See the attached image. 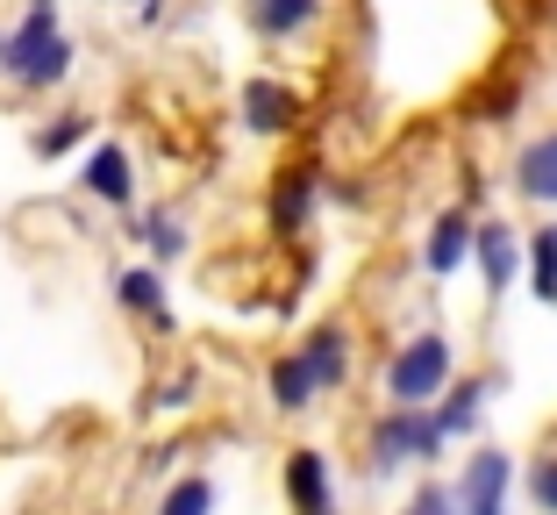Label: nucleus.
I'll list each match as a JSON object with an SVG mask.
<instances>
[{
    "mask_svg": "<svg viewBox=\"0 0 557 515\" xmlns=\"http://www.w3.org/2000/svg\"><path fill=\"white\" fill-rule=\"evenodd\" d=\"M0 72L15 86H58L72 72V44H65V29H58V8L50 0H29V22H22L15 36H8V50H0Z\"/></svg>",
    "mask_w": 557,
    "mask_h": 515,
    "instance_id": "f257e3e1",
    "label": "nucleus"
},
{
    "mask_svg": "<svg viewBox=\"0 0 557 515\" xmlns=\"http://www.w3.org/2000/svg\"><path fill=\"white\" fill-rule=\"evenodd\" d=\"M450 336L443 330H422V336H408V344L386 358V401L394 408H429V401L450 387Z\"/></svg>",
    "mask_w": 557,
    "mask_h": 515,
    "instance_id": "f03ea898",
    "label": "nucleus"
},
{
    "mask_svg": "<svg viewBox=\"0 0 557 515\" xmlns=\"http://www.w3.org/2000/svg\"><path fill=\"white\" fill-rule=\"evenodd\" d=\"M443 451V430L429 408H386V422L372 430V466L394 473V466H422Z\"/></svg>",
    "mask_w": 557,
    "mask_h": 515,
    "instance_id": "7ed1b4c3",
    "label": "nucleus"
},
{
    "mask_svg": "<svg viewBox=\"0 0 557 515\" xmlns=\"http://www.w3.org/2000/svg\"><path fill=\"white\" fill-rule=\"evenodd\" d=\"M508 487H515V458L508 451H479L450 494H458V515H508Z\"/></svg>",
    "mask_w": 557,
    "mask_h": 515,
    "instance_id": "20e7f679",
    "label": "nucleus"
},
{
    "mask_svg": "<svg viewBox=\"0 0 557 515\" xmlns=\"http://www.w3.org/2000/svg\"><path fill=\"white\" fill-rule=\"evenodd\" d=\"M322 8L329 0H244L250 29H258L264 44H300V36L322 22Z\"/></svg>",
    "mask_w": 557,
    "mask_h": 515,
    "instance_id": "39448f33",
    "label": "nucleus"
},
{
    "mask_svg": "<svg viewBox=\"0 0 557 515\" xmlns=\"http://www.w3.org/2000/svg\"><path fill=\"white\" fill-rule=\"evenodd\" d=\"M79 186L94 200H108V208H129V200H136L129 150H122V144H94V150H86V165H79Z\"/></svg>",
    "mask_w": 557,
    "mask_h": 515,
    "instance_id": "423d86ee",
    "label": "nucleus"
},
{
    "mask_svg": "<svg viewBox=\"0 0 557 515\" xmlns=\"http://www.w3.org/2000/svg\"><path fill=\"white\" fill-rule=\"evenodd\" d=\"M286 501H294V515H336V487H329L322 451H286Z\"/></svg>",
    "mask_w": 557,
    "mask_h": 515,
    "instance_id": "0eeeda50",
    "label": "nucleus"
},
{
    "mask_svg": "<svg viewBox=\"0 0 557 515\" xmlns=\"http://www.w3.org/2000/svg\"><path fill=\"white\" fill-rule=\"evenodd\" d=\"M314 194H322V165H294V172H278L272 186V230L278 236H300L314 216Z\"/></svg>",
    "mask_w": 557,
    "mask_h": 515,
    "instance_id": "6e6552de",
    "label": "nucleus"
},
{
    "mask_svg": "<svg viewBox=\"0 0 557 515\" xmlns=\"http://www.w3.org/2000/svg\"><path fill=\"white\" fill-rule=\"evenodd\" d=\"M472 230L479 222L465 216V208H443L436 222H429V244H422V266L436 272V280H450V272L465 266V258H472Z\"/></svg>",
    "mask_w": 557,
    "mask_h": 515,
    "instance_id": "1a4fd4ad",
    "label": "nucleus"
},
{
    "mask_svg": "<svg viewBox=\"0 0 557 515\" xmlns=\"http://www.w3.org/2000/svg\"><path fill=\"white\" fill-rule=\"evenodd\" d=\"M244 122L258 136H286L300 122V94H294V86H278V79H250L244 86Z\"/></svg>",
    "mask_w": 557,
    "mask_h": 515,
    "instance_id": "9d476101",
    "label": "nucleus"
},
{
    "mask_svg": "<svg viewBox=\"0 0 557 515\" xmlns=\"http://www.w3.org/2000/svg\"><path fill=\"white\" fill-rule=\"evenodd\" d=\"M493 387H500V372H472V380H458V387H443V408H429V416H436V430L443 437H465L472 430L479 416H486V401H493Z\"/></svg>",
    "mask_w": 557,
    "mask_h": 515,
    "instance_id": "9b49d317",
    "label": "nucleus"
},
{
    "mask_svg": "<svg viewBox=\"0 0 557 515\" xmlns=\"http://www.w3.org/2000/svg\"><path fill=\"white\" fill-rule=\"evenodd\" d=\"M515 194L536 200V208L557 200V130H543L536 144H522V158H515Z\"/></svg>",
    "mask_w": 557,
    "mask_h": 515,
    "instance_id": "f8f14e48",
    "label": "nucleus"
},
{
    "mask_svg": "<svg viewBox=\"0 0 557 515\" xmlns=\"http://www.w3.org/2000/svg\"><path fill=\"white\" fill-rule=\"evenodd\" d=\"M300 358H308V372H314V387H344L350 380V330L344 322H322V330H308V344H300Z\"/></svg>",
    "mask_w": 557,
    "mask_h": 515,
    "instance_id": "ddd939ff",
    "label": "nucleus"
},
{
    "mask_svg": "<svg viewBox=\"0 0 557 515\" xmlns=\"http://www.w3.org/2000/svg\"><path fill=\"white\" fill-rule=\"evenodd\" d=\"M115 301L129 308V316H144L150 330H172V301H164V272H150V266L122 272V280H115Z\"/></svg>",
    "mask_w": 557,
    "mask_h": 515,
    "instance_id": "4468645a",
    "label": "nucleus"
},
{
    "mask_svg": "<svg viewBox=\"0 0 557 515\" xmlns=\"http://www.w3.org/2000/svg\"><path fill=\"white\" fill-rule=\"evenodd\" d=\"M472 250H479V272H486V294H508V280H515V236H508V222H479Z\"/></svg>",
    "mask_w": 557,
    "mask_h": 515,
    "instance_id": "2eb2a0df",
    "label": "nucleus"
},
{
    "mask_svg": "<svg viewBox=\"0 0 557 515\" xmlns=\"http://www.w3.org/2000/svg\"><path fill=\"white\" fill-rule=\"evenodd\" d=\"M314 394H322V387H314L308 358H300V351H286V358L272 366V401H278V416H300V408H314Z\"/></svg>",
    "mask_w": 557,
    "mask_h": 515,
    "instance_id": "dca6fc26",
    "label": "nucleus"
},
{
    "mask_svg": "<svg viewBox=\"0 0 557 515\" xmlns=\"http://www.w3.org/2000/svg\"><path fill=\"white\" fill-rule=\"evenodd\" d=\"M529 286H536V301L557 308V222H543V230L529 236Z\"/></svg>",
    "mask_w": 557,
    "mask_h": 515,
    "instance_id": "f3484780",
    "label": "nucleus"
},
{
    "mask_svg": "<svg viewBox=\"0 0 557 515\" xmlns=\"http://www.w3.org/2000/svg\"><path fill=\"white\" fill-rule=\"evenodd\" d=\"M158 515H214V480H208V473L172 480V487H164V501H158Z\"/></svg>",
    "mask_w": 557,
    "mask_h": 515,
    "instance_id": "a211bd4d",
    "label": "nucleus"
},
{
    "mask_svg": "<svg viewBox=\"0 0 557 515\" xmlns=\"http://www.w3.org/2000/svg\"><path fill=\"white\" fill-rule=\"evenodd\" d=\"M79 136H86V115H58V122H44V130L29 136V150H36V158H65Z\"/></svg>",
    "mask_w": 557,
    "mask_h": 515,
    "instance_id": "6ab92c4d",
    "label": "nucleus"
},
{
    "mask_svg": "<svg viewBox=\"0 0 557 515\" xmlns=\"http://www.w3.org/2000/svg\"><path fill=\"white\" fill-rule=\"evenodd\" d=\"M136 236H144V244L158 250V258H180V250H186V230H180V222H172V216H150V222H144V230H136Z\"/></svg>",
    "mask_w": 557,
    "mask_h": 515,
    "instance_id": "aec40b11",
    "label": "nucleus"
},
{
    "mask_svg": "<svg viewBox=\"0 0 557 515\" xmlns=\"http://www.w3.org/2000/svg\"><path fill=\"white\" fill-rule=\"evenodd\" d=\"M515 100H522V86H486V94L472 100V115H479V122H508Z\"/></svg>",
    "mask_w": 557,
    "mask_h": 515,
    "instance_id": "412c9836",
    "label": "nucleus"
},
{
    "mask_svg": "<svg viewBox=\"0 0 557 515\" xmlns=\"http://www.w3.org/2000/svg\"><path fill=\"white\" fill-rule=\"evenodd\" d=\"M529 501H536L543 515H557V458H536V473H529Z\"/></svg>",
    "mask_w": 557,
    "mask_h": 515,
    "instance_id": "4be33fe9",
    "label": "nucleus"
},
{
    "mask_svg": "<svg viewBox=\"0 0 557 515\" xmlns=\"http://www.w3.org/2000/svg\"><path fill=\"white\" fill-rule=\"evenodd\" d=\"M408 515H458V494H450V487H422V494L408 501Z\"/></svg>",
    "mask_w": 557,
    "mask_h": 515,
    "instance_id": "5701e85b",
    "label": "nucleus"
},
{
    "mask_svg": "<svg viewBox=\"0 0 557 515\" xmlns=\"http://www.w3.org/2000/svg\"><path fill=\"white\" fill-rule=\"evenodd\" d=\"M186 401H194V372L172 380V387H158V408H186Z\"/></svg>",
    "mask_w": 557,
    "mask_h": 515,
    "instance_id": "b1692460",
    "label": "nucleus"
},
{
    "mask_svg": "<svg viewBox=\"0 0 557 515\" xmlns=\"http://www.w3.org/2000/svg\"><path fill=\"white\" fill-rule=\"evenodd\" d=\"M0 50H8V29H0Z\"/></svg>",
    "mask_w": 557,
    "mask_h": 515,
    "instance_id": "393cba45",
    "label": "nucleus"
}]
</instances>
